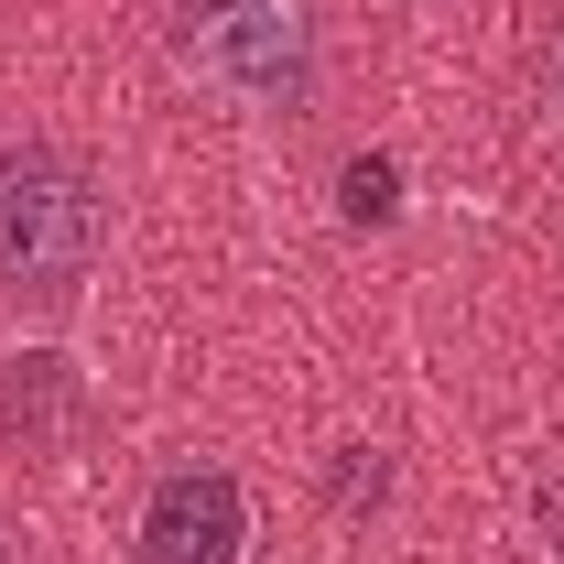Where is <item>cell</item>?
Here are the masks:
<instances>
[{
	"label": "cell",
	"instance_id": "obj_2",
	"mask_svg": "<svg viewBox=\"0 0 564 564\" xmlns=\"http://www.w3.org/2000/svg\"><path fill=\"white\" fill-rule=\"evenodd\" d=\"M174 55L228 98L282 109L315 76V22H304V0H174Z\"/></svg>",
	"mask_w": 564,
	"mask_h": 564
},
{
	"label": "cell",
	"instance_id": "obj_1",
	"mask_svg": "<svg viewBox=\"0 0 564 564\" xmlns=\"http://www.w3.org/2000/svg\"><path fill=\"white\" fill-rule=\"evenodd\" d=\"M98 261V185L55 141L0 152V282L11 293H76Z\"/></svg>",
	"mask_w": 564,
	"mask_h": 564
},
{
	"label": "cell",
	"instance_id": "obj_4",
	"mask_svg": "<svg viewBox=\"0 0 564 564\" xmlns=\"http://www.w3.org/2000/svg\"><path fill=\"white\" fill-rule=\"evenodd\" d=\"M55 413H66V358H55V348L11 358V369H0V423H11L22 445H44V434H55Z\"/></svg>",
	"mask_w": 564,
	"mask_h": 564
},
{
	"label": "cell",
	"instance_id": "obj_6",
	"mask_svg": "<svg viewBox=\"0 0 564 564\" xmlns=\"http://www.w3.org/2000/svg\"><path fill=\"white\" fill-rule=\"evenodd\" d=\"M337 499H380V456H369V445H358L348 467H337Z\"/></svg>",
	"mask_w": 564,
	"mask_h": 564
},
{
	"label": "cell",
	"instance_id": "obj_5",
	"mask_svg": "<svg viewBox=\"0 0 564 564\" xmlns=\"http://www.w3.org/2000/svg\"><path fill=\"white\" fill-rule=\"evenodd\" d=\"M391 207H402V196H391V163H348V217H369V228H380Z\"/></svg>",
	"mask_w": 564,
	"mask_h": 564
},
{
	"label": "cell",
	"instance_id": "obj_3",
	"mask_svg": "<svg viewBox=\"0 0 564 564\" xmlns=\"http://www.w3.org/2000/svg\"><path fill=\"white\" fill-rule=\"evenodd\" d=\"M250 554V499L228 467H174L141 499V564H239Z\"/></svg>",
	"mask_w": 564,
	"mask_h": 564
}]
</instances>
